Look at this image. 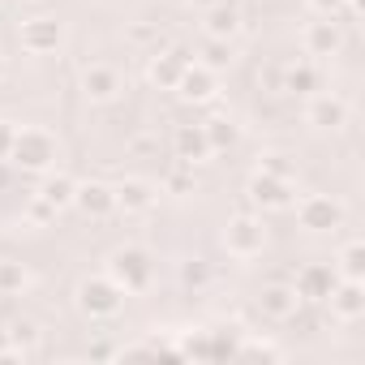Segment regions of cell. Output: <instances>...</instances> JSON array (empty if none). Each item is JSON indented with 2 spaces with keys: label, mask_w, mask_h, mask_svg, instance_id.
<instances>
[{
  "label": "cell",
  "mask_w": 365,
  "mask_h": 365,
  "mask_svg": "<svg viewBox=\"0 0 365 365\" xmlns=\"http://www.w3.org/2000/svg\"><path fill=\"white\" fill-rule=\"evenodd\" d=\"M108 279H112L125 297L146 292L150 279H155V262H150V254H146L142 245H116V250L108 254Z\"/></svg>",
  "instance_id": "obj_1"
},
{
  "label": "cell",
  "mask_w": 365,
  "mask_h": 365,
  "mask_svg": "<svg viewBox=\"0 0 365 365\" xmlns=\"http://www.w3.org/2000/svg\"><path fill=\"white\" fill-rule=\"evenodd\" d=\"M56 155L61 150H56V138L48 129H18L9 163L22 172H48V168H56Z\"/></svg>",
  "instance_id": "obj_2"
},
{
  "label": "cell",
  "mask_w": 365,
  "mask_h": 365,
  "mask_svg": "<svg viewBox=\"0 0 365 365\" xmlns=\"http://www.w3.org/2000/svg\"><path fill=\"white\" fill-rule=\"evenodd\" d=\"M220 241H224L228 258L250 262V258H258L267 250V224H262V215H232L224 224V237Z\"/></svg>",
  "instance_id": "obj_3"
},
{
  "label": "cell",
  "mask_w": 365,
  "mask_h": 365,
  "mask_svg": "<svg viewBox=\"0 0 365 365\" xmlns=\"http://www.w3.org/2000/svg\"><path fill=\"white\" fill-rule=\"evenodd\" d=\"M297 207V224L305 228V232H335V228H344V220H348V207L339 202V198H331V194H305L301 202H292Z\"/></svg>",
  "instance_id": "obj_4"
},
{
  "label": "cell",
  "mask_w": 365,
  "mask_h": 365,
  "mask_svg": "<svg viewBox=\"0 0 365 365\" xmlns=\"http://www.w3.org/2000/svg\"><path fill=\"white\" fill-rule=\"evenodd\" d=\"M73 301H78V309H82L86 318H116L120 305H125V292H120L108 275H91V279L78 284Z\"/></svg>",
  "instance_id": "obj_5"
},
{
  "label": "cell",
  "mask_w": 365,
  "mask_h": 365,
  "mask_svg": "<svg viewBox=\"0 0 365 365\" xmlns=\"http://www.w3.org/2000/svg\"><path fill=\"white\" fill-rule=\"evenodd\" d=\"M18 43H22V52H31V56H52L61 43H65V22L61 18H26L22 26H18Z\"/></svg>",
  "instance_id": "obj_6"
},
{
  "label": "cell",
  "mask_w": 365,
  "mask_h": 365,
  "mask_svg": "<svg viewBox=\"0 0 365 365\" xmlns=\"http://www.w3.org/2000/svg\"><path fill=\"white\" fill-rule=\"evenodd\" d=\"M245 190H250V202H254V207H262V211H288V207L297 202V194H292V180H284V176L254 172Z\"/></svg>",
  "instance_id": "obj_7"
},
{
  "label": "cell",
  "mask_w": 365,
  "mask_h": 365,
  "mask_svg": "<svg viewBox=\"0 0 365 365\" xmlns=\"http://www.w3.org/2000/svg\"><path fill=\"white\" fill-rule=\"evenodd\" d=\"M190 52L185 48H163V52H155L150 61H146V82L155 86V91H176V82H180V73L190 69Z\"/></svg>",
  "instance_id": "obj_8"
},
{
  "label": "cell",
  "mask_w": 365,
  "mask_h": 365,
  "mask_svg": "<svg viewBox=\"0 0 365 365\" xmlns=\"http://www.w3.org/2000/svg\"><path fill=\"white\" fill-rule=\"evenodd\" d=\"M112 194H116V211L125 215H146L159 202V185H150L146 176H125L120 185H112Z\"/></svg>",
  "instance_id": "obj_9"
},
{
  "label": "cell",
  "mask_w": 365,
  "mask_h": 365,
  "mask_svg": "<svg viewBox=\"0 0 365 365\" xmlns=\"http://www.w3.org/2000/svg\"><path fill=\"white\" fill-rule=\"evenodd\" d=\"M78 91H82L86 103H112L125 91V82H120V73L112 65H86L82 78H78Z\"/></svg>",
  "instance_id": "obj_10"
},
{
  "label": "cell",
  "mask_w": 365,
  "mask_h": 365,
  "mask_svg": "<svg viewBox=\"0 0 365 365\" xmlns=\"http://www.w3.org/2000/svg\"><path fill=\"white\" fill-rule=\"evenodd\" d=\"M348 116H352L348 99H339V95H331V91H314L309 103H305V120H309L314 129H344Z\"/></svg>",
  "instance_id": "obj_11"
},
{
  "label": "cell",
  "mask_w": 365,
  "mask_h": 365,
  "mask_svg": "<svg viewBox=\"0 0 365 365\" xmlns=\"http://www.w3.org/2000/svg\"><path fill=\"white\" fill-rule=\"evenodd\" d=\"M73 207H78L86 220H108V215L116 211V194H112L108 180H78Z\"/></svg>",
  "instance_id": "obj_12"
},
{
  "label": "cell",
  "mask_w": 365,
  "mask_h": 365,
  "mask_svg": "<svg viewBox=\"0 0 365 365\" xmlns=\"http://www.w3.org/2000/svg\"><path fill=\"white\" fill-rule=\"evenodd\" d=\"M215 91H220V73L207 69V65H198V61H190V69L180 73V82H176V95L185 99V103H211Z\"/></svg>",
  "instance_id": "obj_13"
},
{
  "label": "cell",
  "mask_w": 365,
  "mask_h": 365,
  "mask_svg": "<svg viewBox=\"0 0 365 365\" xmlns=\"http://www.w3.org/2000/svg\"><path fill=\"white\" fill-rule=\"evenodd\" d=\"M301 48H305V56H335V52L344 48V31H339V22H335V18H318V22H309V26L301 31Z\"/></svg>",
  "instance_id": "obj_14"
},
{
  "label": "cell",
  "mask_w": 365,
  "mask_h": 365,
  "mask_svg": "<svg viewBox=\"0 0 365 365\" xmlns=\"http://www.w3.org/2000/svg\"><path fill=\"white\" fill-rule=\"evenodd\" d=\"M301 305H305V301L297 297L292 284H267L262 297H258V309H262V318H271V322H292Z\"/></svg>",
  "instance_id": "obj_15"
},
{
  "label": "cell",
  "mask_w": 365,
  "mask_h": 365,
  "mask_svg": "<svg viewBox=\"0 0 365 365\" xmlns=\"http://www.w3.org/2000/svg\"><path fill=\"white\" fill-rule=\"evenodd\" d=\"M172 150H176L180 163H190V168H198V163H207V159L215 155L211 142H207V129H202V125H176V133H172Z\"/></svg>",
  "instance_id": "obj_16"
},
{
  "label": "cell",
  "mask_w": 365,
  "mask_h": 365,
  "mask_svg": "<svg viewBox=\"0 0 365 365\" xmlns=\"http://www.w3.org/2000/svg\"><path fill=\"white\" fill-rule=\"evenodd\" d=\"M335 279H339V275H335V267H327V262H309V267L297 275V284H292V288H297V297H301V301L322 305V301L331 297Z\"/></svg>",
  "instance_id": "obj_17"
},
{
  "label": "cell",
  "mask_w": 365,
  "mask_h": 365,
  "mask_svg": "<svg viewBox=\"0 0 365 365\" xmlns=\"http://www.w3.org/2000/svg\"><path fill=\"white\" fill-rule=\"evenodd\" d=\"M327 305H331V318H339V322H356V318L365 314V288H361V279H335Z\"/></svg>",
  "instance_id": "obj_18"
},
{
  "label": "cell",
  "mask_w": 365,
  "mask_h": 365,
  "mask_svg": "<svg viewBox=\"0 0 365 365\" xmlns=\"http://www.w3.org/2000/svg\"><path fill=\"white\" fill-rule=\"evenodd\" d=\"M202 31H207V39H237V31H241V14H237L232 0L202 9Z\"/></svg>",
  "instance_id": "obj_19"
},
{
  "label": "cell",
  "mask_w": 365,
  "mask_h": 365,
  "mask_svg": "<svg viewBox=\"0 0 365 365\" xmlns=\"http://www.w3.org/2000/svg\"><path fill=\"white\" fill-rule=\"evenodd\" d=\"M73 190H78V180L69 176V172H56V168H48L43 172V185L35 190L43 202H52L56 211H65V207H73Z\"/></svg>",
  "instance_id": "obj_20"
},
{
  "label": "cell",
  "mask_w": 365,
  "mask_h": 365,
  "mask_svg": "<svg viewBox=\"0 0 365 365\" xmlns=\"http://www.w3.org/2000/svg\"><path fill=\"white\" fill-rule=\"evenodd\" d=\"M331 267L339 279H365V241H344Z\"/></svg>",
  "instance_id": "obj_21"
},
{
  "label": "cell",
  "mask_w": 365,
  "mask_h": 365,
  "mask_svg": "<svg viewBox=\"0 0 365 365\" xmlns=\"http://www.w3.org/2000/svg\"><path fill=\"white\" fill-rule=\"evenodd\" d=\"M318 86H322V78H318V69H314L309 61H297V65L284 69V91H288V95H305V99H309Z\"/></svg>",
  "instance_id": "obj_22"
},
{
  "label": "cell",
  "mask_w": 365,
  "mask_h": 365,
  "mask_svg": "<svg viewBox=\"0 0 365 365\" xmlns=\"http://www.w3.org/2000/svg\"><path fill=\"white\" fill-rule=\"evenodd\" d=\"M202 129H207V142H211L215 155H220V150H232V146L241 142V129H237L232 116H211V120H202Z\"/></svg>",
  "instance_id": "obj_23"
},
{
  "label": "cell",
  "mask_w": 365,
  "mask_h": 365,
  "mask_svg": "<svg viewBox=\"0 0 365 365\" xmlns=\"http://www.w3.org/2000/svg\"><path fill=\"white\" fill-rule=\"evenodd\" d=\"M31 288V271L18 258H0V297H22Z\"/></svg>",
  "instance_id": "obj_24"
},
{
  "label": "cell",
  "mask_w": 365,
  "mask_h": 365,
  "mask_svg": "<svg viewBox=\"0 0 365 365\" xmlns=\"http://www.w3.org/2000/svg\"><path fill=\"white\" fill-rule=\"evenodd\" d=\"M232 61H237L232 39H207V43H202V52H198V65H207V69H215V73H224Z\"/></svg>",
  "instance_id": "obj_25"
},
{
  "label": "cell",
  "mask_w": 365,
  "mask_h": 365,
  "mask_svg": "<svg viewBox=\"0 0 365 365\" xmlns=\"http://www.w3.org/2000/svg\"><path fill=\"white\" fill-rule=\"evenodd\" d=\"M5 331H9V348H18L22 356H35V348H39V339H43L39 322L22 318V322H14V327H5Z\"/></svg>",
  "instance_id": "obj_26"
},
{
  "label": "cell",
  "mask_w": 365,
  "mask_h": 365,
  "mask_svg": "<svg viewBox=\"0 0 365 365\" xmlns=\"http://www.w3.org/2000/svg\"><path fill=\"white\" fill-rule=\"evenodd\" d=\"M176 275H180V284H185V288L202 292V288H211V279H215V267H211L207 258H185Z\"/></svg>",
  "instance_id": "obj_27"
},
{
  "label": "cell",
  "mask_w": 365,
  "mask_h": 365,
  "mask_svg": "<svg viewBox=\"0 0 365 365\" xmlns=\"http://www.w3.org/2000/svg\"><path fill=\"white\" fill-rule=\"evenodd\" d=\"M163 194H176V198H190V194H198V176H194V168H190V163L172 168V172L163 176Z\"/></svg>",
  "instance_id": "obj_28"
},
{
  "label": "cell",
  "mask_w": 365,
  "mask_h": 365,
  "mask_svg": "<svg viewBox=\"0 0 365 365\" xmlns=\"http://www.w3.org/2000/svg\"><path fill=\"white\" fill-rule=\"evenodd\" d=\"M258 172H267V176H284V180H292V176H297V159H292V155H279V150H267V155L258 159Z\"/></svg>",
  "instance_id": "obj_29"
},
{
  "label": "cell",
  "mask_w": 365,
  "mask_h": 365,
  "mask_svg": "<svg viewBox=\"0 0 365 365\" xmlns=\"http://www.w3.org/2000/svg\"><path fill=\"white\" fill-rule=\"evenodd\" d=\"M56 215H61V211H56L52 202H43L39 194H35V198L26 202V220H31L35 228H48V224H56Z\"/></svg>",
  "instance_id": "obj_30"
},
{
  "label": "cell",
  "mask_w": 365,
  "mask_h": 365,
  "mask_svg": "<svg viewBox=\"0 0 365 365\" xmlns=\"http://www.w3.org/2000/svg\"><path fill=\"white\" fill-rule=\"evenodd\" d=\"M237 356H267V361H279V356H284V348H279V344H271V339H241Z\"/></svg>",
  "instance_id": "obj_31"
},
{
  "label": "cell",
  "mask_w": 365,
  "mask_h": 365,
  "mask_svg": "<svg viewBox=\"0 0 365 365\" xmlns=\"http://www.w3.org/2000/svg\"><path fill=\"white\" fill-rule=\"evenodd\" d=\"M348 5V0H305V9L314 18H339V9Z\"/></svg>",
  "instance_id": "obj_32"
},
{
  "label": "cell",
  "mask_w": 365,
  "mask_h": 365,
  "mask_svg": "<svg viewBox=\"0 0 365 365\" xmlns=\"http://www.w3.org/2000/svg\"><path fill=\"white\" fill-rule=\"evenodd\" d=\"M14 138H18V125H14V120H0V159H9Z\"/></svg>",
  "instance_id": "obj_33"
},
{
  "label": "cell",
  "mask_w": 365,
  "mask_h": 365,
  "mask_svg": "<svg viewBox=\"0 0 365 365\" xmlns=\"http://www.w3.org/2000/svg\"><path fill=\"white\" fill-rule=\"evenodd\" d=\"M9 185H14V163L0 159V190H9Z\"/></svg>",
  "instance_id": "obj_34"
},
{
  "label": "cell",
  "mask_w": 365,
  "mask_h": 365,
  "mask_svg": "<svg viewBox=\"0 0 365 365\" xmlns=\"http://www.w3.org/2000/svg\"><path fill=\"white\" fill-rule=\"evenodd\" d=\"M129 146H133V150H150V146H155V138H150V133H142V138H133Z\"/></svg>",
  "instance_id": "obj_35"
},
{
  "label": "cell",
  "mask_w": 365,
  "mask_h": 365,
  "mask_svg": "<svg viewBox=\"0 0 365 365\" xmlns=\"http://www.w3.org/2000/svg\"><path fill=\"white\" fill-rule=\"evenodd\" d=\"M190 5H198V9H211V5H224V0H190Z\"/></svg>",
  "instance_id": "obj_36"
},
{
  "label": "cell",
  "mask_w": 365,
  "mask_h": 365,
  "mask_svg": "<svg viewBox=\"0 0 365 365\" xmlns=\"http://www.w3.org/2000/svg\"><path fill=\"white\" fill-rule=\"evenodd\" d=\"M5 348H9V331H5V327H0V352H5Z\"/></svg>",
  "instance_id": "obj_37"
},
{
  "label": "cell",
  "mask_w": 365,
  "mask_h": 365,
  "mask_svg": "<svg viewBox=\"0 0 365 365\" xmlns=\"http://www.w3.org/2000/svg\"><path fill=\"white\" fill-rule=\"evenodd\" d=\"M168 5H190V0H168Z\"/></svg>",
  "instance_id": "obj_38"
},
{
  "label": "cell",
  "mask_w": 365,
  "mask_h": 365,
  "mask_svg": "<svg viewBox=\"0 0 365 365\" xmlns=\"http://www.w3.org/2000/svg\"><path fill=\"white\" fill-rule=\"evenodd\" d=\"M0 78H5V56H0Z\"/></svg>",
  "instance_id": "obj_39"
},
{
  "label": "cell",
  "mask_w": 365,
  "mask_h": 365,
  "mask_svg": "<svg viewBox=\"0 0 365 365\" xmlns=\"http://www.w3.org/2000/svg\"><path fill=\"white\" fill-rule=\"evenodd\" d=\"M31 5H43V0H31Z\"/></svg>",
  "instance_id": "obj_40"
}]
</instances>
